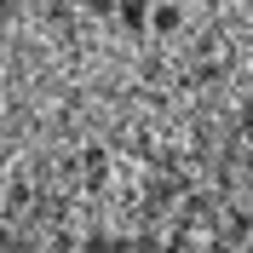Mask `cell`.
<instances>
[{
    "mask_svg": "<svg viewBox=\"0 0 253 253\" xmlns=\"http://www.w3.org/2000/svg\"><path fill=\"white\" fill-rule=\"evenodd\" d=\"M178 23H184L178 0H156V6H150V35H173Z\"/></svg>",
    "mask_w": 253,
    "mask_h": 253,
    "instance_id": "cell-1",
    "label": "cell"
},
{
    "mask_svg": "<svg viewBox=\"0 0 253 253\" xmlns=\"http://www.w3.org/2000/svg\"><path fill=\"white\" fill-rule=\"evenodd\" d=\"M219 242H253V213H242V207H230L219 224Z\"/></svg>",
    "mask_w": 253,
    "mask_h": 253,
    "instance_id": "cell-2",
    "label": "cell"
},
{
    "mask_svg": "<svg viewBox=\"0 0 253 253\" xmlns=\"http://www.w3.org/2000/svg\"><path fill=\"white\" fill-rule=\"evenodd\" d=\"M115 17H121L132 35H150V6H144V0H121V6H115Z\"/></svg>",
    "mask_w": 253,
    "mask_h": 253,
    "instance_id": "cell-3",
    "label": "cell"
},
{
    "mask_svg": "<svg viewBox=\"0 0 253 253\" xmlns=\"http://www.w3.org/2000/svg\"><path fill=\"white\" fill-rule=\"evenodd\" d=\"M81 6H86L92 17H115V6H121V0H81Z\"/></svg>",
    "mask_w": 253,
    "mask_h": 253,
    "instance_id": "cell-4",
    "label": "cell"
},
{
    "mask_svg": "<svg viewBox=\"0 0 253 253\" xmlns=\"http://www.w3.org/2000/svg\"><path fill=\"white\" fill-rule=\"evenodd\" d=\"M23 12V0H0V23H6V17H17Z\"/></svg>",
    "mask_w": 253,
    "mask_h": 253,
    "instance_id": "cell-5",
    "label": "cell"
},
{
    "mask_svg": "<svg viewBox=\"0 0 253 253\" xmlns=\"http://www.w3.org/2000/svg\"><path fill=\"white\" fill-rule=\"evenodd\" d=\"M248 173H253V156H248Z\"/></svg>",
    "mask_w": 253,
    "mask_h": 253,
    "instance_id": "cell-6",
    "label": "cell"
},
{
    "mask_svg": "<svg viewBox=\"0 0 253 253\" xmlns=\"http://www.w3.org/2000/svg\"><path fill=\"white\" fill-rule=\"evenodd\" d=\"M144 6H156V0H144Z\"/></svg>",
    "mask_w": 253,
    "mask_h": 253,
    "instance_id": "cell-7",
    "label": "cell"
},
{
    "mask_svg": "<svg viewBox=\"0 0 253 253\" xmlns=\"http://www.w3.org/2000/svg\"><path fill=\"white\" fill-rule=\"evenodd\" d=\"M23 6H35V0H23Z\"/></svg>",
    "mask_w": 253,
    "mask_h": 253,
    "instance_id": "cell-8",
    "label": "cell"
}]
</instances>
